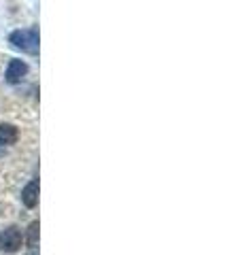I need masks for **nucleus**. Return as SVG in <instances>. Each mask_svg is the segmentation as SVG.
Here are the masks:
<instances>
[{"mask_svg":"<svg viewBox=\"0 0 242 255\" xmlns=\"http://www.w3.org/2000/svg\"><path fill=\"white\" fill-rule=\"evenodd\" d=\"M9 41L13 43V47L26 51V53H38V30L36 28H26V30H15L11 32Z\"/></svg>","mask_w":242,"mask_h":255,"instance_id":"nucleus-1","label":"nucleus"},{"mask_svg":"<svg viewBox=\"0 0 242 255\" xmlns=\"http://www.w3.org/2000/svg\"><path fill=\"white\" fill-rule=\"evenodd\" d=\"M19 247H21V232L17 228H6L0 234V249L4 253H15L19 251Z\"/></svg>","mask_w":242,"mask_h":255,"instance_id":"nucleus-2","label":"nucleus"},{"mask_svg":"<svg viewBox=\"0 0 242 255\" xmlns=\"http://www.w3.org/2000/svg\"><path fill=\"white\" fill-rule=\"evenodd\" d=\"M28 73V64L21 60H11L9 68H6V81L9 83H19Z\"/></svg>","mask_w":242,"mask_h":255,"instance_id":"nucleus-3","label":"nucleus"},{"mask_svg":"<svg viewBox=\"0 0 242 255\" xmlns=\"http://www.w3.org/2000/svg\"><path fill=\"white\" fill-rule=\"evenodd\" d=\"M21 202L28 206V209H34L38 204V181H30L21 191Z\"/></svg>","mask_w":242,"mask_h":255,"instance_id":"nucleus-4","label":"nucleus"},{"mask_svg":"<svg viewBox=\"0 0 242 255\" xmlns=\"http://www.w3.org/2000/svg\"><path fill=\"white\" fill-rule=\"evenodd\" d=\"M19 138L17 128L11 124H0V145H13Z\"/></svg>","mask_w":242,"mask_h":255,"instance_id":"nucleus-5","label":"nucleus"},{"mask_svg":"<svg viewBox=\"0 0 242 255\" xmlns=\"http://www.w3.org/2000/svg\"><path fill=\"white\" fill-rule=\"evenodd\" d=\"M28 245H30V249H36V245H38V223H30V228H28Z\"/></svg>","mask_w":242,"mask_h":255,"instance_id":"nucleus-6","label":"nucleus"},{"mask_svg":"<svg viewBox=\"0 0 242 255\" xmlns=\"http://www.w3.org/2000/svg\"><path fill=\"white\" fill-rule=\"evenodd\" d=\"M28 255H36V249H30V253Z\"/></svg>","mask_w":242,"mask_h":255,"instance_id":"nucleus-7","label":"nucleus"}]
</instances>
